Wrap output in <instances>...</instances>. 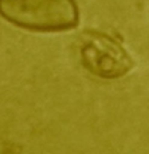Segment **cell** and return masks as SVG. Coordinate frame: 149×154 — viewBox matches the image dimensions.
Wrapping results in <instances>:
<instances>
[{
	"label": "cell",
	"instance_id": "6da1fadb",
	"mask_svg": "<svg viewBox=\"0 0 149 154\" xmlns=\"http://www.w3.org/2000/svg\"><path fill=\"white\" fill-rule=\"evenodd\" d=\"M0 16L19 28L43 32L71 30L79 18L74 0H0Z\"/></svg>",
	"mask_w": 149,
	"mask_h": 154
},
{
	"label": "cell",
	"instance_id": "7a4b0ae2",
	"mask_svg": "<svg viewBox=\"0 0 149 154\" xmlns=\"http://www.w3.org/2000/svg\"><path fill=\"white\" fill-rule=\"evenodd\" d=\"M82 65L100 78H119L133 66L130 54L112 36L96 30H87L79 37Z\"/></svg>",
	"mask_w": 149,
	"mask_h": 154
}]
</instances>
